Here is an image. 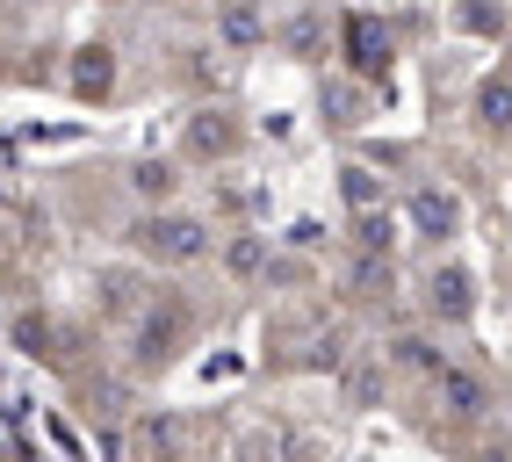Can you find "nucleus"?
Masks as SVG:
<instances>
[{"instance_id": "nucleus-1", "label": "nucleus", "mask_w": 512, "mask_h": 462, "mask_svg": "<svg viewBox=\"0 0 512 462\" xmlns=\"http://www.w3.org/2000/svg\"><path fill=\"white\" fill-rule=\"evenodd\" d=\"M130 246L166 260V268H181V260H202L210 253V224L202 217H181V210H159V217H138L130 224Z\"/></svg>"}, {"instance_id": "nucleus-9", "label": "nucleus", "mask_w": 512, "mask_h": 462, "mask_svg": "<svg viewBox=\"0 0 512 462\" xmlns=\"http://www.w3.org/2000/svg\"><path fill=\"white\" fill-rule=\"evenodd\" d=\"M224 37H231V44H253V37H260V15H253V8H231V15H224Z\"/></svg>"}, {"instance_id": "nucleus-2", "label": "nucleus", "mask_w": 512, "mask_h": 462, "mask_svg": "<svg viewBox=\"0 0 512 462\" xmlns=\"http://www.w3.org/2000/svg\"><path fill=\"white\" fill-rule=\"evenodd\" d=\"M440 405L462 412V419H476V412H491V383L476 376V369H448V361H440Z\"/></svg>"}, {"instance_id": "nucleus-6", "label": "nucleus", "mask_w": 512, "mask_h": 462, "mask_svg": "<svg viewBox=\"0 0 512 462\" xmlns=\"http://www.w3.org/2000/svg\"><path fill=\"white\" fill-rule=\"evenodd\" d=\"M484 123L491 130H512V80H491L484 87Z\"/></svg>"}, {"instance_id": "nucleus-8", "label": "nucleus", "mask_w": 512, "mask_h": 462, "mask_svg": "<svg viewBox=\"0 0 512 462\" xmlns=\"http://www.w3.org/2000/svg\"><path fill=\"white\" fill-rule=\"evenodd\" d=\"M130 181H138V195H159V203L174 195V167H138Z\"/></svg>"}, {"instance_id": "nucleus-5", "label": "nucleus", "mask_w": 512, "mask_h": 462, "mask_svg": "<svg viewBox=\"0 0 512 462\" xmlns=\"http://www.w3.org/2000/svg\"><path fill=\"white\" fill-rule=\"evenodd\" d=\"M109 87H116V51L109 44H87L80 51V73H73V94L94 102V94H109Z\"/></svg>"}, {"instance_id": "nucleus-3", "label": "nucleus", "mask_w": 512, "mask_h": 462, "mask_svg": "<svg viewBox=\"0 0 512 462\" xmlns=\"http://www.w3.org/2000/svg\"><path fill=\"white\" fill-rule=\"evenodd\" d=\"M412 224H419V239H448V231L462 224V203L448 188H419L412 195Z\"/></svg>"}, {"instance_id": "nucleus-4", "label": "nucleus", "mask_w": 512, "mask_h": 462, "mask_svg": "<svg viewBox=\"0 0 512 462\" xmlns=\"http://www.w3.org/2000/svg\"><path fill=\"white\" fill-rule=\"evenodd\" d=\"M426 304H433L440 318H469V304H476V296H469V275H462V268H433V275H426Z\"/></svg>"}, {"instance_id": "nucleus-7", "label": "nucleus", "mask_w": 512, "mask_h": 462, "mask_svg": "<svg viewBox=\"0 0 512 462\" xmlns=\"http://www.w3.org/2000/svg\"><path fill=\"white\" fill-rule=\"evenodd\" d=\"M260 260H267V246H260V239H238V246L224 253V268H231V275H253Z\"/></svg>"}]
</instances>
